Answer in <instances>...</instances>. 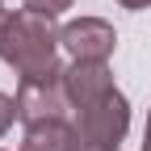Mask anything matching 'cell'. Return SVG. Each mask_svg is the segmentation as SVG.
Returning a JSON list of instances; mask_svg holds the SVG:
<instances>
[{"label":"cell","instance_id":"7c38bea8","mask_svg":"<svg viewBox=\"0 0 151 151\" xmlns=\"http://www.w3.org/2000/svg\"><path fill=\"white\" fill-rule=\"evenodd\" d=\"M113 151H118V147H113Z\"/></svg>","mask_w":151,"mask_h":151},{"label":"cell","instance_id":"5b68a950","mask_svg":"<svg viewBox=\"0 0 151 151\" xmlns=\"http://www.w3.org/2000/svg\"><path fill=\"white\" fill-rule=\"evenodd\" d=\"M63 84H67L71 109L92 105V101H101L105 92L118 88V84H113L109 63H88V59H71V67H63Z\"/></svg>","mask_w":151,"mask_h":151},{"label":"cell","instance_id":"3957f363","mask_svg":"<svg viewBox=\"0 0 151 151\" xmlns=\"http://www.w3.org/2000/svg\"><path fill=\"white\" fill-rule=\"evenodd\" d=\"M17 122L25 126H42V122H63L71 97H67V84H63V67L42 71V76H21L17 80Z\"/></svg>","mask_w":151,"mask_h":151},{"label":"cell","instance_id":"30bf717a","mask_svg":"<svg viewBox=\"0 0 151 151\" xmlns=\"http://www.w3.org/2000/svg\"><path fill=\"white\" fill-rule=\"evenodd\" d=\"M143 151H151V109H147V126H143Z\"/></svg>","mask_w":151,"mask_h":151},{"label":"cell","instance_id":"9c48e42d","mask_svg":"<svg viewBox=\"0 0 151 151\" xmlns=\"http://www.w3.org/2000/svg\"><path fill=\"white\" fill-rule=\"evenodd\" d=\"M122 9H130V13H139V9H151V0H118Z\"/></svg>","mask_w":151,"mask_h":151},{"label":"cell","instance_id":"ba28073f","mask_svg":"<svg viewBox=\"0 0 151 151\" xmlns=\"http://www.w3.org/2000/svg\"><path fill=\"white\" fill-rule=\"evenodd\" d=\"M13 118H17V101L9 97V92H0V139L9 134V126H13Z\"/></svg>","mask_w":151,"mask_h":151},{"label":"cell","instance_id":"277c9868","mask_svg":"<svg viewBox=\"0 0 151 151\" xmlns=\"http://www.w3.org/2000/svg\"><path fill=\"white\" fill-rule=\"evenodd\" d=\"M59 42L71 59H88V63H105L113 46H118V34H113L109 21L101 17H80V21H67L59 29Z\"/></svg>","mask_w":151,"mask_h":151},{"label":"cell","instance_id":"8992f818","mask_svg":"<svg viewBox=\"0 0 151 151\" xmlns=\"http://www.w3.org/2000/svg\"><path fill=\"white\" fill-rule=\"evenodd\" d=\"M21 151H84L76 126L67 122H42V126H25Z\"/></svg>","mask_w":151,"mask_h":151},{"label":"cell","instance_id":"8fae6325","mask_svg":"<svg viewBox=\"0 0 151 151\" xmlns=\"http://www.w3.org/2000/svg\"><path fill=\"white\" fill-rule=\"evenodd\" d=\"M0 9H4V0H0Z\"/></svg>","mask_w":151,"mask_h":151},{"label":"cell","instance_id":"52a82bcc","mask_svg":"<svg viewBox=\"0 0 151 151\" xmlns=\"http://www.w3.org/2000/svg\"><path fill=\"white\" fill-rule=\"evenodd\" d=\"M71 4H76V0H25V9L42 13V17H59V13H67Z\"/></svg>","mask_w":151,"mask_h":151},{"label":"cell","instance_id":"6da1fadb","mask_svg":"<svg viewBox=\"0 0 151 151\" xmlns=\"http://www.w3.org/2000/svg\"><path fill=\"white\" fill-rule=\"evenodd\" d=\"M59 29L55 17L34 9H0V59L17 76H42L59 67Z\"/></svg>","mask_w":151,"mask_h":151},{"label":"cell","instance_id":"7a4b0ae2","mask_svg":"<svg viewBox=\"0 0 151 151\" xmlns=\"http://www.w3.org/2000/svg\"><path fill=\"white\" fill-rule=\"evenodd\" d=\"M71 126H76V134H80V147L84 151H113L126 139V130H130V101L113 88V92H105L101 101L80 105Z\"/></svg>","mask_w":151,"mask_h":151}]
</instances>
